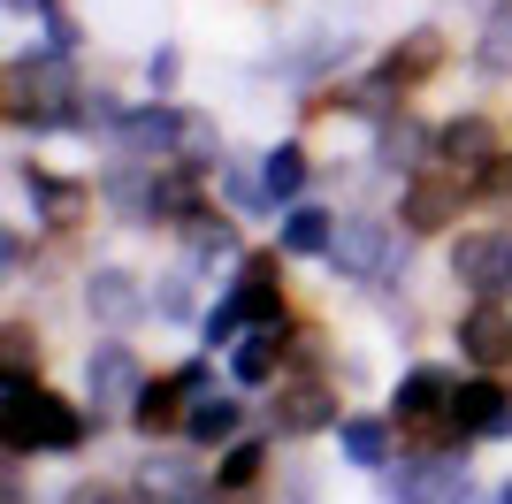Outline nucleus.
Returning a JSON list of instances; mask_svg holds the SVG:
<instances>
[{
  "label": "nucleus",
  "mask_w": 512,
  "mask_h": 504,
  "mask_svg": "<svg viewBox=\"0 0 512 504\" xmlns=\"http://www.w3.org/2000/svg\"><path fill=\"white\" fill-rule=\"evenodd\" d=\"M482 69H512V23H490V39H482Z\"/></svg>",
  "instance_id": "b1692460"
},
{
  "label": "nucleus",
  "mask_w": 512,
  "mask_h": 504,
  "mask_svg": "<svg viewBox=\"0 0 512 504\" xmlns=\"http://www.w3.org/2000/svg\"><path fill=\"white\" fill-rule=\"evenodd\" d=\"M299 184H306V153L299 146H276L260 161V191H268V199H299Z\"/></svg>",
  "instance_id": "f8f14e48"
},
{
  "label": "nucleus",
  "mask_w": 512,
  "mask_h": 504,
  "mask_svg": "<svg viewBox=\"0 0 512 504\" xmlns=\"http://www.w3.org/2000/svg\"><path fill=\"white\" fill-rule=\"evenodd\" d=\"M46 46H54V54H69V46H77V23H69V16H46Z\"/></svg>",
  "instance_id": "cd10ccee"
},
{
  "label": "nucleus",
  "mask_w": 512,
  "mask_h": 504,
  "mask_svg": "<svg viewBox=\"0 0 512 504\" xmlns=\"http://www.w3.org/2000/svg\"><path fill=\"white\" fill-rule=\"evenodd\" d=\"M444 153H451V168H482V161L497 153V138H490V123H482V115H467V123L444 130Z\"/></svg>",
  "instance_id": "9b49d317"
},
{
  "label": "nucleus",
  "mask_w": 512,
  "mask_h": 504,
  "mask_svg": "<svg viewBox=\"0 0 512 504\" xmlns=\"http://www.w3.org/2000/svg\"><path fill=\"white\" fill-rule=\"evenodd\" d=\"M406 504H428V497H406Z\"/></svg>",
  "instance_id": "7c9ffc66"
},
{
  "label": "nucleus",
  "mask_w": 512,
  "mask_h": 504,
  "mask_svg": "<svg viewBox=\"0 0 512 504\" xmlns=\"http://www.w3.org/2000/svg\"><path fill=\"white\" fill-rule=\"evenodd\" d=\"M283 413H276V428H291V436H306V428H329L337 420V405H329V390L321 382H299V390H283Z\"/></svg>",
  "instance_id": "6e6552de"
},
{
  "label": "nucleus",
  "mask_w": 512,
  "mask_h": 504,
  "mask_svg": "<svg viewBox=\"0 0 512 504\" xmlns=\"http://www.w3.org/2000/svg\"><path fill=\"white\" fill-rule=\"evenodd\" d=\"M62 504H123V497H115V489H100V482H77Z\"/></svg>",
  "instance_id": "c85d7f7f"
},
{
  "label": "nucleus",
  "mask_w": 512,
  "mask_h": 504,
  "mask_svg": "<svg viewBox=\"0 0 512 504\" xmlns=\"http://www.w3.org/2000/svg\"><path fill=\"white\" fill-rule=\"evenodd\" d=\"M8 8H39V0H8Z\"/></svg>",
  "instance_id": "c756f323"
},
{
  "label": "nucleus",
  "mask_w": 512,
  "mask_h": 504,
  "mask_svg": "<svg viewBox=\"0 0 512 504\" xmlns=\"http://www.w3.org/2000/svg\"><path fill=\"white\" fill-rule=\"evenodd\" d=\"M138 489L161 497V504H184L199 489V474H192V459H146V466H138Z\"/></svg>",
  "instance_id": "1a4fd4ad"
},
{
  "label": "nucleus",
  "mask_w": 512,
  "mask_h": 504,
  "mask_svg": "<svg viewBox=\"0 0 512 504\" xmlns=\"http://www.w3.org/2000/svg\"><path fill=\"white\" fill-rule=\"evenodd\" d=\"M329 260H337L344 275L375 283V275H398V268H406V245H398L375 214H352V222H337V237H329Z\"/></svg>",
  "instance_id": "f03ea898"
},
{
  "label": "nucleus",
  "mask_w": 512,
  "mask_h": 504,
  "mask_svg": "<svg viewBox=\"0 0 512 504\" xmlns=\"http://www.w3.org/2000/svg\"><path fill=\"white\" fill-rule=\"evenodd\" d=\"M276 375V329H253L237 344V382H268Z\"/></svg>",
  "instance_id": "f3484780"
},
{
  "label": "nucleus",
  "mask_w": 512,
  "mask_h": 504,
  "mask_svg": "<svg viewBox=\"0 0 512 504\" xmlns=\"http://www.w3.org/2000/svg\"><path fill=\"white\" fill-rule=\"evenodd\" d=\"M184 428H192V443H222V436H237V405L230 398H199Z\"/></svg>",
  "instance_id": "2eb2a0df"
},
{
  "label": "nucleus",
  "mask_w": 512,
  "mask_h": 504,
  "mask_svg": "<svg viewBox=\"0 0 512 504\" xmlns=\"http://www.w3.org/2000/svg\"><path fill=\"white\" fill-rule=\"evenodd\" d=\"M459 344H467L474 359H497V352H505V321H497L490 306H482V314H474L467 329H459Z\"/></svg>",
  "instance_id": "aec40b11"
},
{
  "label": "nucleus",
  "mask_w": 512,
  "mask_h": 504,
  "mask_svg": "<svg viewBox=\"0 0 512 504\" xmlns=\"http://www.w3.org/2000/svg\"><path fill=\"white\" fill-rule=\"evenodd\" d=\"M260 482V443H230V459H222V489H245Z\"/></svg>",
  "instance_id": "412c9836"
},
{
  "label": "nucleus",
  "mask_w": 512,
  "mask_h": 504,
  "mask_svg": "<svg viewBox=\"0 0 512 504\" xmlns=\"http://www.w3.org/2000/svg\"><path fill=\"white\" fill-rule=\"evenodd\" d=\"M85 314H92V321H107V329H130V321L146 314V291H138V275L100 268V275L85 283Z\"/></svg>",
  "instance_id": "39448f33"
},
{
  "label": "nucleus",
  "mask_w": 512,
  "mask_h": 504,
  "mask_svg": "<svg viewBox=\"0 0 512 504\" xmlns=\"http://www.w3.org/2000/svg\"><path fill=\"white\" fill-rule=\"evenodd\" d=\"M184 153H192V168H207V161H214V123L184 115Z\"/></svg>",
  "instance_id": "4be33fe9"
},
{
  "label": "nucleus",
  "mask_w": 512,
  "mask_h": 504,
  "mask_svg": "<svg viewBox=\"0 0 512 504\" xmlns=\"http://www.w3.org/2000/svg\"><path fill=\"white\" fill-rule=\"evenodd\" d=\"M85 436V420L69 413V405H54L46 390H8V451H31V443H46V451H69V443Z\"/></svg>",
  "instance_id": "f257e3e1"
},
{
  "label": "nucleus",
  "mask_w": 512,
  "mask_h": 504,
  "mask_svg": "<svg viewBox=\"0 0 512 504\" xmlns=\"http://www.w3.org/2000/svg\"><path fill=\"white\" fill-rule=\"evenodd\" d=\"M138 352L130 344H92V359H85V390H92V405H138Z\"/></svg>",
  "instance_id": "20e7f679"
},
{
  "label": "nucleus",
  "mask_w": 512,
  "mask_h": 504,
  "mask_svg": "<svg viewBox=\"0 0 512 504\" xmlns=\"http://www.w3.org/2000/svg\"><path fill=\"white\" fill-rule=\"evenodd\" d=\"M237 321H245V306H237V298H222V306L207 314V344H230V336H237Z\"/></svg>",
  "instance_id": "5701e85b"
},
{
  "label": "nucleus",
  "mask_w": 512,
  "mask_h": 504,
  "mask_svg": "<svg viewBox=\"0 0 512 504\" xmlns=\"http://www.w3.org/2000/svg\"><path fill=\"white\" fill-rule=\"evenodd\" d=\"M390 436H383V420H344V459L352 466H383Z\"/></svg>",
  "instance_id": "dca6fc26"
},
{
  "label": "nucleus",
  "mask_w": 512,
  "mask_h": 504,
  "mask_svg": "<svg viewBox=\"0 0 512 504\" xmlns=\"http://www.w3.org/2000/svg\"><path fill=\"white\" fill-rule=\"evenodd\" d=\"M176 398H192V390H184V375H176L169 390H138V428H169V420H176Z\"/></svg>",
  "instance_id": "6ab92c4d"
},
{
  "label": "nucleus",
  "mask_w": 512,
  "mask_h": 504,
  "mask_svg": "<svg viewBox=\"0 0 512 504\" xmlns=\"http://www.w3.org/2000/svg\"><path fill=\"white\" fill-rule=\"evenodd\" d=\"M230 298L245 306V321H276V260H245V283Z\"/></svg>",
  "instance_id": "9d476101"
},
{
  "label": "nucleus",
  "mask_w": 512,
  "mask_h": 504,
  "mask_svg": "<svg viewBox=\"0 0 512 504\" xmlns=\"http://www.w3.org/2000/svg\"><path fill=\"white\" fill-rule=\"evenodd\" d=\"M428 62H436V39H428V31H421V39L406 46V62H390V77H398V69H406V77H421Z\"/></svg>",
  "instance_id": "bb28decb"
},
{
  "label": "nucleus",
  "mask_w": 512,
  "mask_h": 504,
  "mask_svg": "<svg viewBox=\"0 0 512 504\" xmlns=\"http://www.w3.org/2000/svg\"><path fill=\"white\" fill-rule=\"evenodd\" d=\"M451 275L482 298H505L512 291V230H482V237H459L451 252Z\"/></svg>",
  "instance_id": "7ed1b4c3"
},
{
  "label": "nucleus",
  "mask_w": 512,
  "mask_h": 504,
  "mask_svg": "<svg viewBox=\"0 0 512 504\" xmlns=\"http://www.w3.org/2000/svg\"><path fill=\"white\" fill-rule=\"evenodd\" d=\"M115 138H123L130 161H161L169 146H184V115H169V107H138V115L115 123Z\"/></svg>",
  "instance_id": "423d86ee"
},
{
  "label": "nucleus",
  "mask_w": 512,
  "mask_h": 504,
  "mask_svg": "<svg viewBox=\"0 0 512 504\" xmlns=\"http://www.w3.org/2000/svg\"><path fill=\"white\" fill-rule=\"evenodd\" d=\"M406 153H421V130H413V123L383 130V161H406Z\"/></svg>",
  "instance_id": "a878e982"
},
{
  "label": "nucleus",
  "mask_w": 512,
  "mask_h": 504,
  "mask_svg": "<svg viewBox=\"0 0 512 504\" xmlns=\"http://www.w3.org/2000/svg\"><path fill=\"white\" fill-rule=\"evenodd\" d=\"M192 275L176 268V275H161V314H192V291H184Z\"/></svg>",
  "instance_id": "393cba45"
},
{
  "label": "nucleus",
  "mask_w": 512,
  "mask_h": 504,
  "mask_svg": "<svg viewBox=\"0 0 512 504\" xmlns=\"http://www.w3.org/2000/svg\"><path fill=\"white\" fill-rule=\"evenodd\" d=\"M497 420H505L497 382H467V390L451 398V436H497Z\"/></svg>",
  "instance_id": "0eeeda50"
},
{
  "label": "nucleus",
  "mask_w": 512,
  "mask_h": 504,
  "mask_svg": "<svg viewBox=\"0 0 512 504\" xmlns=\"http://www.w3.org/2000/svg\"><path fill=\"white\" fill-rule=\"evenodd\" d=\"M436 398H444V375H436V367H421V375H406V390H398V413L421 420V413H436Z\"/></svg>",
  "instance_id": "a211bd4d"
},
{
  "label": "nucleus",
  "mask_w": 512,
  "mask_h": 504,
  "mask_svg": "<svg viewBox=\"0 0 512 504\" xmlns=\"http://www.w3.org/2000/svg\"><path fill=\"white\" fill-rule=\"evenodd\" d=\"M451 207H459V184H413V191H406V222H413V230L451 222Z\"/></svg>",
  "instance_id": "ddd939ff"
},
{
  "label": "nucleus",
  "mask_w": 512,
  "mask_h": 504,
  "mask_svg": "<svg viewBox=\"0 0 512 504\" xmlns=\"http://www.w3.org/2000/svg\"><path fill=\"white\" fill-rule=\"evenodd\" d=\"M329 237H337V222L314 207H299L291 222H283V252H329Z\"/></svg>",
  "instance_id": "4468645a"
}]
</instances>
